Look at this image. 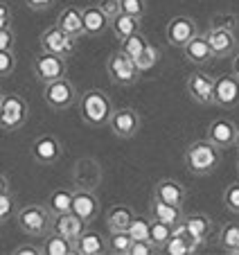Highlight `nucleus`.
Returning <instances> with one entry per match:
<instances>
[{
	"mask_svg": "<svg viewBox=\"0 0 239 255\" xmlns=\"http://www.w3.org/2000/svg\"><path fill=\"white\" fill-rule=\"evenodd\" d=\"M133 237L129 231H109L106 235V249L111 255H129Z\"/></svg>",
	"mask_w": 239,
	"mask_h": 255,
	"instance_id": "2f4dec72",
	"label": "nucleus"
},
{
	"mask_svg": "<svg viewBox=\"0 0 239 255\" xmlns=\"http://www.w3.org/2000/svg\"><path fill=\"white\" fill-rule=\"evenodd\" d=\"M199 34V25L192 16H176L167 23V29H165V36H167V43L172 48L183 50L192 39Z\"/></svg>",
	"mask_w": 239,
	"mask_h": 255,
	"instance_id": "f8f14e48",
	"label": "nucleus"
},
{
	"mask_svg": "<svg viewBox=\"0 0 239 255\" xmlns=\"http://www.w3.org/2000/svg\"><path fill=\"white\" fill-rule=\"evenodd\" d=\"M88 226L91 224L84 222L82 217L75 215V212H63V215H57L52 219V231L61 233V235L70 237V240H77L79 235H84L88 231Z\"/></svg>",
	"mask_w": 239,
	"mask_h": 255,
	"instance_id": "aec40b11",
	"label": "nucleus"
},
{
	"mask_svg": "<svg viewBox=\"0 0 239 255\" xmlns=\"http://www.w3.org/2000/svg\"><path fill=\"white\" fill-rule=\"evenodd\" d=\"M106 27H111V23L100 7L97 5L84 7V29H86V36H100V34H104Z\"/></svg>",
	"mask_w": 239,
	"mask_h": 255,
	"instance_id": "cd10ccee",
	"label": "nucleus"
},
{
	"mask_svg": "<svg viewBox=\"0 0 239 255\" xmlns=\"http://www.w3.org/2000/svg\"><path fill=\"white\" fill-rule=\"evenodd\" d=\"M215 244L226 253L239 255V222H226L224 226L217 231Z\"/></svg>",
	"mask_w": 239,
	"mask_h": 255,
	"instance_id": "bb28decb",
	"label": "nucleus"
},
{
	"mask_svg": "<svg viewBox=\"0 0 239 255\" xmlns=\"http://www.w3.org/2000/svg\"><path fill=\"white\" fill-rule=\"evenodd\" d=\"M72 212L79 215L84 222L93 224L100 217L102 212V203L97 199L95 190H88V188H77L75 190V199H72Z\"/></svg>",
	"mask_w": 239,
	"mask_h": 255,
	"instance_id": "2eb2a0df",
	"label": "nucleus"
},
{
	"mask_svg": "<svg viewBox=\"0 0 239 255\" xmlns=\"http://www.w3.org/2000/svg\"><path fill=\"white\" fill-rule=\"evenodd\" d=\"M183 163L185 169L192 176H208L212 174L221 163V149L217 144H212L210 140H194L185 147L183 154Z\"/></svg>",
	"mask_w": 239,
	"mask_h": 255,
	"instance_id": "f03ea898",
	"label": "nucleus"
},
{
	"mask_svg": "<svg viewBox=\"0 0 239 255\" xmlns=\"http://www.w3.org/2000/svg\"><path fill=\"white\" fill-rule=\"evenodd\" d=\"M41 246H43L45 255H77L75 240L61 235V233H54V231H50L43 237V244Z\"/></svg>",
	"mask_w": 239,
	"mask_h": 255,
	"instance_id": "a878e982",
	"label": "nucleus"
},
{
	"mask_svg": "<svg viewBox=\"0 0 239 255\" xmlns=\"http://www.w3.org/2000/svg\"><path fill=\"white\" fill-rule=\"evenodd\" d=\"M172 235H174V226H172V224H165V222H158V219H151L149 242H151V244L156 246L158 253H160V251L165 249V244H167V242L172 240Z\"/></svg>",
	"mask_w": 239,
	"mask_h": 255,
	"instance_id": "473e14b6",
	"label": "nucleus"
},
{
	"mask_svg": "<svg viewBox=\"0 0 239 255\" xmlns=\"http://www.w3.org/2000/svg\"><path fill=\"white\" fill-rule=\"evenodd\" d=\"M16 255H43V246H34V244H20L14 249Z\"/></svg>",
	"mask_w": 239,
	"mask_h": 255,
	"instance_id": "a18cd8bd",
	"label": "nucleus"
},
{
	"mask_svg": "<svg viewBox=\"0 0 239 255\" xmlns=\"http://www.w3.org/2000/svg\"><path fill=\"white\" fill-rule=\"evenodd\" d=\"M122 14L144 18V14H147V0H122Z\"/></svg>",
	"mask_w": 239,
	"mask_h": 255,
	"instance_id": "4c0bfd02",
	"label": "nucleus"
},
{
	"mask_svg": "<svg viewBox=\"0 0 239 255\" xmlns=\"http://www.w3.org/2000/svg\"><path fill=\"white\" fill-rule=\"evenodd\" d=\"M72 199H75V190L57 188L50 192L45 206H48L50 212L57 217V215H63V212H72Z\"/></svg>",
	"mask_w": 239,
	"mask_h": 255,
	"instance_id": "c756f323",
	"label": "nucleus"
},
{
	"mask_svg": "<svg viewBox=\"0 0 239 255\" xmlns=\"http://www.w3.org/2000/svg\"><path fill=\"white\" fill-rule=\"evenodd\" d=\"M212 27H224V29H233V32H237L239 27V18L235 14H219L212 18Z\"/></svg>",
	"mask_w": 239,
	"mask_h": 255,
	"instance_id": "a19ab883",
	"label": "nucleus"
},
{
	"mask_svg": "<svg viewBox=\"0 0 239 255\" xmlns=\"http://www.w3.org/2000/svg\"><path fill=\"white\" fill-rule=\"evenodd\" d=\"M52 219L54 215L50 212V208L41 203H29L16 212V224L29 237H45L52 231Z\"/></svg>",
	"mask_w": 239,
	"mask_h": 255,
	"instance_id": "7ed1b4c3",
	"label": "nucleus"
},
{
	"mask_svg": "<svg viewBox=\"0 0 239 255\" xmlns=\"http://www.w3.org/2000/svg\"><path fill=\"white\" fill-rule=\"evenodd\" d=\"M32 70H34V79L45 84L50 82H57V79H63L68 72V59L59 57V54H50V52H43L34 57V63H32Z\"/></svg>",
	"mask_w": 239,
	"mask_h": 255,
	"instance_id": "0eeeda50",
	"label": "nucleus"
},
{
	"mask_svg": "<svg viewBox=\"0 0 239 255\" xmlns=\"http://www.w3.org/2000/svg\"><path fill=\"white\" fill-rule=\"evenodd\" d=\"M206 36H208V43H210L215 59H228L239 52V39H237V32H233V29L212 27L210 25L206 29Z\"/></svg>",
	"mask_w": 239,
	"mask_h": 255,
	"instance_id": "9b49d317",
	"label": "nucleus"
},
{
	"mask_svg": "<svg viewBox=\"0 0 239 255\" xmlns=\"http://www.w3.org/2000/svg\"><path fill=\"white\" fill-rule=\"evenodd\" d=\"M230 72H233L235 77L239 79V52H237V54H235V57H233V66H230Z\"/></svg>",
	"mask_w": 239,
	"mask_h": 255,
	"instance_id": "de8ad7c7",
	"label": "nucleus"
},
{
	"mask_svg": "<svg viewBox=\"0 0 239 255\" xmlns=\"http://www.w3.org/2000/svg\"><path fill=\"white\" fill-rule=\"evenodd\" d=\"M237 174H239V158H237Z\"/></svg>",
	"mask_w": 239,
	"mask_h": 255,
	"instance_id": "8fccbe9b",
	"label": "nucleus"
},
{
	"mask_svg": "<svg viewBox=\"0 0 239 255\" xmlns=\"http://www.w3.org/2000/svg\"><path fill=\"white\" fill-rule=\"evenodd\" d=\"M147 43H149L147 36H144L142 32H138V34H133V36H129V39L120 41V50L124 54H129L131 59H135L144 48H147Z\"/></svg>",
	"mask_w": 239,
	"mask_h": 255,
	"instance_id": "f704fd0d",
	"label": "nucleus"
},
{
	"mask_svg": "<svg viewBox=\"0 0 239 255\" xmlns=\"http://www.w3.org/2000/svg\"><path fill=\"white\" fill-rule=\"evenodd\" d=\"M183 224L187 226L190 235L196 237V240H201L203 244H208V242L212 240V235H217L215 222H212L210 215H206V212H192V215H185Z\"/></svg>",
	"mask_w": 239,
	"mask_h": 255,
	"instance_id": "412c9836",
	"label": "nucleus"
},
{
	"mask_svg": "<svg viewBox=\"0 0 239 255\" xmlns=\"http://www.w3.org/2000/svg\"><path fill=\"white\" fill-rule=\"evenodd\" d=\"M106 72H109L111 82L118 84V86H124V88L133 86L140 79V75H142L133 59L129 54H124L122 50H115L113 54H109V59H106Z\"/></svg>",
	"mask_w": 239,
	"mask_h": 255,
	"instance_id": "423d86ee",
	"label": "nucleus"
},
{
	"mask_svg": "<svg viewBox=\"0 0 239 255\" xmlns=\"http://www.w3.org/2000/svg\"><path fill=\"white\" fill-rule=\"evenodd\" d=\"M25 5L32 11H45L54 5V0H25Z\"/></svg>",
	"mask_w": 239,
	"mask_h": 255,
	"instance_id": "49530a36",
	"label": "nucleus"
},
{
	"mask_svg": "<svg viewBox=\"0 0 239 255\" xmlns=\"http://www.w3.org/2000/svg\"><path fill=\"white\" fill-rule=\"evenodd\" d=\"M75 249L77 255H102V253H109L106 249V237H102L97 231H91L88 228L84 235H79L75 240Z\"/></svg>",
	"mask_w": 239,
	"mask_h": 255,
	"instance_id": "393cba45",
	"label": "nucleus"
},
{
	"mask_svg": "<svg viewBox=\"0 0 239 255\" xmlns=\"http://www.w3.org/2000/svg\"><path fill=\"white\" fill-rule=\"evenodd\" d=\"M97 160L95 158H79L77 160V167H75V185L77 188H88V190H95L100 185V178L102 172H93L91 169L97 167Z\"/></svg>",
	"mask_w": 239,
	"mask_h": 255,
	"instance_id": "b1692460",
	"label": "nucleus"
},
{
	"mask_svg": "<svg viewBox=\"0 0 239 255\" xmlns=\"http://www.w3.org/2000/svg\"><path fill=\"white\" fill-rule=\"evenodd\" d=\"M140 127H142V118L138 116V111H135L133 106H120V109H115L109 120L111 133L122 140L133 138L140 131Z\"/></svg>",
	"mask_w": 239,
	"mask_h": 255,
	"instance_id": "1a4fd4ad",
	"label": "nucleus"
},
{
	"mask_svg": "<svg viewBox=\"0 0 239 255\" xmlns=\"http://www.w3.org/2000/svg\"><path fill=\"white\" fill-rule=\"evenodd\" d=\"M16 68V54L14 50H0V75L2 79H7Z\"/></svg>",
	"mask_w": 239,
	"mask_h": 255,
	"instance_id": "ea45409f",
	"label": "nucleus"
},
{
	"mask_svg": "<svg viewBox=\"0 0 239 255\" xmlns=\"http://www.w3.org/2000/svg\"><path fill=\"white\" fill-rule=\"evenodd\" d=\"M183 57H185L187 63H192V66L201 68V66H208V63L215 59V54H212V48L210 43H208V36L206 32H199L194 36V39L190 41V43L183 48Z\"/></svg>",
	"mask_w": 239,
	"mask_h": 255,
	"instance_id": "f3484780",
	"label": "nucleus"
},
{
	"mask_svg": "<svg viewBox=\"0 0 239 255\" xmlns=\"http://www.w3.org/2000/svg\"><path fill=\"white\" fill-rule=\"evenodd\" d=\"M149 217H151V219H158V222L178 226V224L185 219V212H183V206L167 203V201H163V199L151 197V201H149Z\"/></svg>",
	"mask_w": 239,
	"mask_h": 255,
	"instance_id": "6ab92c4d",
	"label": "nucleus"
},
{
	"mask_svg": "<svg viewBox=\"0 0 239 255\" xmlns=\"http://www.w3.org/2000/svg\"><path fill=\"white\" fill-rule=\"evenodd\" d=\"M14 43H16V29L0 27V50H14Z\"/></svg>",
	"mask_w": 239,
	"mask_h": 255,
	"instance_id": "37998d69",
	"label": "nucleus"
},
{
	"mask_svg": "<svg viewBox=\"0 0 239 255\" xmlns=\"http://www.w3.org/2000/svg\"><path fill=\"white\" fill-rule=\"evenodd\" d=\"M237 131H239V125H235L233 120H228V118H217V120H212L210 127H208L206 138L210 140L212 144H217L219 149H230V147H235Z\"/></svg>",
	"mask_w": 239,
	"mask_h": 255,
	"instance_id": "dca6fc26",
	"label": "nucleus"
},
{
	"mask_svg": "<svg viewBox=\"0 0 239 255\" xmlns=\"http://www.w3.org/2000/svg\"><path fill=\"white\" fill-rule=\"evenodd\" d=\"M41 50L43 52H50V54H59L63 59H70L75 54V48H77V39H72L70 34H66L57 23L45 27L41 32Z\"/></svg>",
	"mask_w": 239,
	"mask_h": 255,
	"instance_id": "6e6552de",
	"label": "nucleus"
},
{
	"mask_svg": "<svg viewBox=\"0 0 239 255\" xmlns=\"http://www.w3.org/2000/svg\"><path fill=\"white\" fill-rule=\"evenodd\" d=\"M14 210H16V194L9 188V176L2 174V181H0V224L9 222Z\"/></svg>",
	"mask_w": 239,
	"mask_h": 255,
	"instance_id": "7c9ffc66",
	"label": "nucleus"
},
{
	"mask_svg": "<svg viewBox=\"0 0 239 255\" xmlns=\"http://www.w3.org/2000/svg\"><path fill=\"white\" fill-rule=\"evenodd\" d=\"M29 151H32V158L38 165H54L63 156V144L54 133H43L38 138H34Z\"/></svg>",
	"mask_w": 239,
	"mask_h": 255,
	"instance_id": "ddd939ff",
	"label": "nucleus"
},
{
	"mask_svg": "<svg viewBox=\"0 0 239 255\" xmlns=\"http://www.w3.org/2000/svg\"><path fill=\"white\" fill-rule=\"evenodd\" d=\"M11 18H14V14H11L9 2L2 0L0 2V27H11Z\"/></svg>",
	"mask_w": 239,
	"mask_h": 255,
	"instance_id": "c03bdc74",
	"label": "nucleus"
},
{
	"mask_svg": "<svg viewBox=\"0 0 239 255\" xmlns=\"http://www.w3.org/2000/svg\"><path fill=\"white\" fill-rule=\"evenodd\" d=\"M221 201H224V208L230 215H239V181L226 185L224 194H221Z\"/></svg>",
	"mask_w": 239,
	"mask_h": 255,
	"instance_id": "c9c22d12",
	"label": "nucleus"
},
{
	"mask_svg": "<svg viewBox=\"0 0 239 255\" xmlns=\"http://www.w3.org/2000/svg\"><path fill=\"white\" fill-rule=\"evenodd\" d=\"M29 118V104L18 93H2L0 95V127L5 133L18 131Z\"/></svg>",
	"mask_w": 239,
	"mask_h": 255,
	"instance_id": "20e7f679",
	"label": "nucleus"
},
{
	"mask_svg": "<svg viewBox=\"0 0 239 255\" xmlns=\"http://www.w3.org/2000/svg\"><path fill=\"white\" fill-rule=\"evenodd\" d=\"M239 104V79L233 72L215 77V106L235 109Z\"/></svg>",
	"mask_w": 239,
	"mask_h": 255,
	"instance_id": "4468645a",
	"label": "nucleus"
},
{
	"mask_svg": "<svg viewBox=\"0 0 239 255\" xmlns=\"http://www.w3.org/2000/svg\"><path fill=\"white\" fill-rule=\"evenodd\" d=\"M133 61H135V66H138L140 72H147L160 61V50H158L153 43H147V48H144Z\"/></svg>",
	"mask_w": 239,
	"mask_h": 255,
	"instance_id": "72a5a7b5",
	"label": "nucleus"
},
{
	"mask_svg": "<svg viewBox=\"0 0 239 255\" xmlns=\"http://www.w3.org/2000/svg\"><path fill=\"white\" fill-rule=\"evenodd\" d=\"M77 104H79V118H82V122L93 127V129L109 127V120L115 111L111 95L106 91H102V88H91V91H86L79 97Z\"/></svg>",
	"mask_w": 239,
	"mask_h": 255,
	"instance_id": "f257e3e1",
	"label": "nucleus"
},
{
	"mask_svg": "<svg viewBox=\"0 0 239 255\" xmlns=\"http://www.w3.org/2000/svg\"><path fill=\"white\" fill-rule=\"evenodd\" d=\"M97 7L104 11L109 23H113V20L122 14V0H97Z\"/></svg>",
	"mask_w": 239,
	"mask_h": 255,
	"instance_id": "58836bf2",
	"label": "nucleus"
},
{
	"mask_svg": "<svg viewBox=\"0 0 239 255\" xmlns=\"http://www.w3.org/2000/svg\"><path fill=\"white\" fill-rule=\"evenodd\" d=\"M151 253H158V251L149 240H133L129 251V255H151Z\"/></svg>",
	"mask_w": 239,
	"mask_h": 255,
	"instance_id": "79ce46f5",
	"label": "nucleus"
},
{
	"mask_svg": "<svg viewBox=\"0 0 239 255\" xmlns=\"http://www.w3.org/2000/svg\"><path fill=\"white\" fill-rule=\"evenodd\" d=\"M149 231H151V217L135 215L133 224L129 226V233L133 240H149Z\"/></svg>",
	"mask_w": 239,
	"mask_h": 255,
	"instance_id": "e433bc0d",
	"label": "nucleus"
},
{
	"mask_svg": "<svg viewBox=\"0 0 239 255\" xmlns=\"http://www.w3.org/2000/svg\"><path fill=\"white\" fill-rule=\"evenodd\" d=\"M111 32L115 34V39L118 41H124L133 34L142 32V18H135V16H129V14H120L118 18L111 23Z\"/></svg>",
	"mask_w": 239,
	"mask_h": 255,
	"instance_id": "c85d7f7f",
	"label": "nucleus"
},
{
	"mask_svg": "<svg viewBox=\"0 0 239 255\" xmlns=\"http://www.w3.org/2000/svg\"><path fill=\"white\" fill-rule=\"evenodd\" d=\"M235 147H237V151H239V131H237V140H235Z\"/></svg>",
	"mask_w": 239,
	"mask_h": 255,
	"instance_id": "09e8293b",
	"label": "nucleus"
},
{
	"mask_svg": "<svg viewBox=\"0 0 239 255\" xmlns=\"http://www.w3.org/2000/svg\"><path fill=\"white\" fill-rule=\"evenodd\" d=\"M153 197L163 199L167 203H176V206H183L187 197V188L174 178H160L156 185H153Z\"/></svg>",
	"mask_w": 239,
	"mask_h": 255,
	"instance_id": "4be33fe9",
	"label": "nucleus"
},
{
	"mask_svg": "<svg viewBox=\"0 0 239 255\" xmlns=\"http://www.w3.org/2000/svg\"><path fill=\"white\" fill-rule=\"evenodd\" d=\"M185 91L190 100L199 106H212L215 104V77L208 72H190L185 82Z\"/></svg>",
	"mask_w": 239,
	"mask_h": 255,
	"instance_id": "9d476101",
	"label": "nucleus"
},
{
	"mask_svg": "<svg viewBox=\"0 0 239 255\" xmlns=\"http://www.w3.org/2000/svg\"><path fill=\"white\" fill-rule=\"evenodd\" d=\"M43 102L52 109V111H68L70 106L79 102V91H77L75 82L68 77L50 82L43 86Z\"/></svg>",
	"mask_w": 239,
	"mask_h": 255,
	"instance_id": "39448f33",
	"label": "nucleus"
},
{
	"mask_svg": "<svg viewBox=\"0 0 239 255\" xmlns=\"http://www.w3.org/2000/svg\"><path fill=\"white\" fill-rule=\"evenodd\" d=\"M57 25L77 41L82 39V36H86V29H84V9H79L75 5H68L59 11Z\"/></svg>",
	"mask_w": 239,
	"mask_h": 255,
	"instance_id": "a211bd4d",
	"label": "nucleus"
},
{
	"mask_svg": "<svg viewBox=\"0 0 239 255\" xmlns=\"http://www.w3.org/2000/svg\"><path fill=\"white\" fill-rule=\"evenodd\" d=\"M133 219V208L126 206V203H115L106 210V231H129Z\"/></svg>",
	"mask_w": 239,
	"mask_h": 255,
	"instance_id": "5701e85b",
	"label": "nucleus"
}]
</instances>
